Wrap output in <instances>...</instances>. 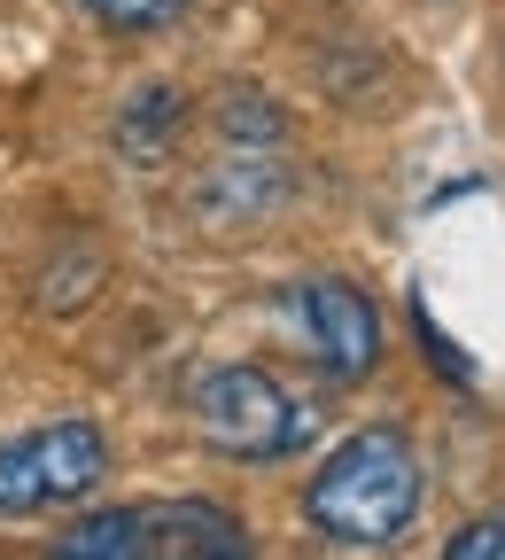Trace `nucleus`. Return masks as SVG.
Masks as SVG:
<instances>
[{
	"label": "nucleus",
	"instance_id": "obj_1",
	"mask_svg": "<svg viewBox=\"0 0 505 560\" xmlns=\"http://www.w3.org/2000/svg\"><path fill=\"white\" fill-rule=\"evenodd\" d=\"M312 522L334 545H389L420 514V452L397 429H357L304 490Z\"/></svg>",
	"mask_w": 505,
	"mask_h": 560
},
{
	"label": "nucleus",
	"instance_id": "obj_2",
	"mask_svg": "<svg viewBox=\"0 0 505 560\" xmlns=\"http://www.w3.org/2000/svg\"><path fill=\"white\" fill-rule=\"evenodd\" d=\"M47 560H249V537L210 499H164V506H117L62 529Z\"/></svg>",
	"mask_w": 505,
	"mask_h": 560
},
{
	"label": "nucleus",
	"instance_id": "obj_3",
	"mask_svg": "<svg viewBox=\"0 0 505 560\" xmlns=\"http://www.w3.org/2000/svg\"><path fill=\"white\" fill-rule=\"evenodd\" d=\"M195 429L226 459H287L312 436V405H296L265 366H210L195 382Z\"/></svg>",
	"mask_w": 505,
	"mask_h": 560
},
{
	"label": "nucleus",
	"instance_id": "obj_4",
	"mask_svg": "<svg viewBox=\"0 0 505 560\" xmlns=\"http://www.w3.org/2000/svg\"><path fill=\"white\" fill-rule=\"evenodd\" d=\"M102 429L86 420H47L32 436H9L0 444V514H39V506H62V499H86L102 482Z\"/></svg>",
	"mask_w": 505,
	"mask_h": 560
},
{
	"label": "nucleus",
	"instance_id": "obj_5",
	"mask_svg": "<svg viewBox=\"0 0 505 560\" xmlns=\"http://www.w3.org/2000/svg\"><path fill=\"white\" fill-rule=\"evenodd\" d=\"M287 312H296L312 359H319L334 382L374 374V359H381V312L366 304V289H350V280L319 272V280H304V289L287 296Z\"/></svg>",
	"mask_w": 505,
	"mask_h": 560
},
{
	"label": "nucleus",
	"instance_id": "obj_6",
	"mask_svg": "<svg viewBox=\"0 0 505 560\" xmlns=\"http://www.w3.org/2000/svg\"><path fill=\"white\" fill-rule=\"evenodd\" d=\"M280 187H287V172H280V140H234V149L202 172L195 202L210 210V219H257V210H272Z\"/></svg>",
	"mask_w": 505,
	"mask_h": 560
},
{
	"label": "nucleus",
	"instance_id": "obj_7",
	"mask_svg": "<svg viewBox=\"0 0 505 560\" xmlns=\"http://www.w3.org/2000/svg\"><path fill=\"white\" fill-rule=\"evenodd\" d=\"M172 125H179V94H172V86H140L132 109L117 117V149H125L132 164H156V149L172 140Z\"/></svg>",
	"mask_w": 505,
	"mask_h": 560
},
{
	"label": "nucleus",
	"instance_id": "obj_8",
	"mask_svg": "<svg viewBox=\"0 0 505 560\" xmlns=\"http://www.w3.org/2000/svg\"><path fill=\"white\" fill-rule=\"evenodd\" d=\"M79 9L102 24V32H125V39H140V32H164L187 0H79Z\"/></svg>",
	"mask_w": 505,
	"mask_h": 560
},
{
	"label": "nucleus",
	"instance_id": "obj_9",
	"mask_svg": "<svg viewBox=\"0 0 505 560\" xmlns=\"http://www.w3.org/2000/svg\"><path fill=\"white\" fill-rule=\"evenodd\" d=\"M444 560H505V514H482V522H467V529L444 545Z\"/></svg>",
	"mask_w": 505,
	"mask_h": 560
}]
</instances>
